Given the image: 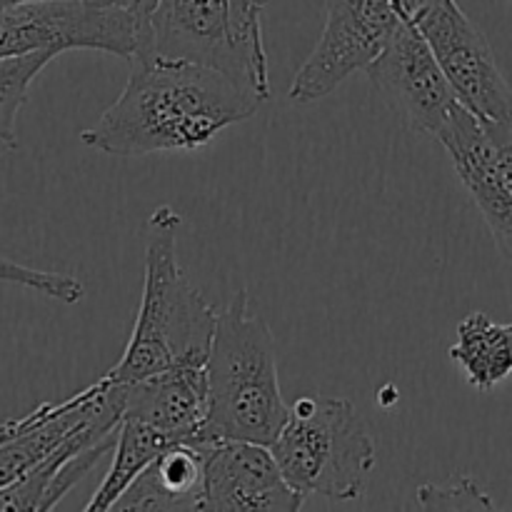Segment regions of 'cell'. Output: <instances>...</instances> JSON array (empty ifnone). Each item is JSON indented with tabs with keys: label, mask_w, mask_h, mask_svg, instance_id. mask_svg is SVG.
Here are the masks:
<instances>
[{
	"label": "cell",
	"mask_w": 512,
	"mask_h": 512,
	"mask_svg": "<svg viewBox=\"0 0 512 512\" xmlns=\"http://www.w3.org/2000/svg\"><path fill=\"white\" fill-rule=\"evenodd\" d=\"M265 103L223 70L163 58H133L125 90L80 133L88 148L118 158L193 153Z\"/></svg>",
	"instance_id": "obj_1"
},
{
	"label": "cell",
	"mask_w": 512,
	"mask_h": 512,
	"mask_svg": "<svg viewBox=\"0 0 512 512\" xmlns=\"http://www.w3.org/2000/svg\"><path fill=\"white\" fill-rule=\"evenodd\" d=\"M180 223L183 218L170 205H160L145 225L143 295L123 358L105 373L113 383H135L173 365L208 360L218 310L183 275Z\"/></svg>",
	"instance_id": "obj_2"
},
{
	"label": "cell",
	"mask_w": 512,
	"mask_h": 512,
	"mask_svg": "<svg viewBox=\"0 0 512 512\" xmlns=\"http://www.w3.org/2000/svg\"><path fill=\"white\" fill-rule=\"evenodd\" d=\"M205 370L208 420L195 438L273 445L290 405L280 393L273 333L255 313L248 290H238L218 313Z\"/></svg>",
	"instance_id": "obj_3"
},
{
	"label": "cell",
	"mask_w": 512,
	"mask_h": 512,
	"mask_svg": "<svg viewBox=\"0 0 512 512\" xmlns=\"http://www.w3.org/2000/svg\"><path fill=\"white\" fill-rule=\"evenodd\" d=\"M270 450L295 490L335 503L363 498L378 460L373 435L353 403L328 395L295 400Z\"/></svg>",
	"instance_id": "obj_4"
},
{
	"label": "cell",
	"mask_w": 512,
	"mask_h": 512,
	"mask_svg": "<svg viewBox=\"0 0 512 512\" xmlns=\"http://www.w3.org/2000/svg\"><path fill=\"white\" fill-rule=\"evenodd\" d=\"M133 58L208 65L270 98L268 60L243 48L235 35L230 0H160L140 30Z\"/></svg>",
	"instance_id": "obj_5"
},
{
	"label": "cell",
	"mask_w": 512,
	"mask_h": 512,
	"mask_svg": "<svg viewBox=\"0 0 512 512\" xmlns=\"http://www.w3.org/2000/svg\"><path fill=\"white\" fill-rule=\"evenodd\" d=\"M420 0H325V28L290 83L293 103L333 93L355 70H365L393 35L410 23Z\"/></svg>",
	"instance_id": "obj_6"
},
{
	"label": "cell",
	"mask_w": 512,
	"mask_h": 512,
	"mask_svg": "<svg viewBox=\"0 0 512 512\" xmlns=\"http://www.w3.org/2000/svg\"><path fill=\"white\" fill-rule=\"evenodd\" d=\"M138 23L110 0H45L0 8V60L35 50H103L133 58Z\"/></svg>",
	"instance_id": "obj_7"
},
{
	"label": "cell",
	"mask_w": 512,
	"mask_h": 512,
	"mask_svg": "<svg viewBox=\"0 0 512 512\" xmlns=\"http://www.w3.org/2000/svg\"><path fill=\"white\" fill-rule=\"evenodd\" d=\"M413 23L428 40L460 105L480 123L512 120V88L485 35L455 0H420Z\"/></svg>",
	"instance_id": "obj_8"
},
{
	"label": "cell",
	"mask_w": 512,
	"mask_h": 512,
	"mask_svg": "<svg viewBox=\"0 0 512 512\" xmlns=\"http://www.w3.org/2000/svg\"><path fill=\"white\" fill-rule=\"evenodd\" d=\"M370 83L393 103L413 130L438 138L460 100L415 23H405L368 65Z\"/></svg>",
	"instance_id": "obj_9"
},
{
	"label": "cell",
	"mask_w": 512,
	"mask_h": 512,
	"mask_svg": "<svg viewBox=\"0 0 512 512\" xmlns=\"http://www.w3.org/2000/svg\"><path fill=\"white\" fill-rule=\"evenodd\" d=\"M303 503L305 495L288 483L270 445L220 440L208 448L203 510L293 512Z\"/></svg>",
	"instance_id": "obj_10"
},
{
	"label": "cell",
	"mask_w": 512,
	"mask_h": 512,
	"mask_svg": "<svg viewBox=\"0 0 512 512\" xmlns=\"http://www.w3.org/2000/svg\"><path fill=\"white\" fill-rule=\"evenodd\" d=\"M455 173L483 213L500 255L512 265V190L503 180L485 125L460 105L438 135Z\"/></svg>",
	"instance_id": "obj_11"
},
{
	"label": "cell",
	"mask_w": 512,
	"mask_h": 512,
	"mask_svg": "<svg viewBox=\"0 0 512 512\" xmlns=\"http://www.w3.org/2000/svg\"><path fill=\"white\" fill-rule=\"evenodd\" d=\"M115 398V383L103 375L98 383L80 390L63 403H43L33 408L28 425L0 443V490L53 455L70 435L83 430L108 410Z\"/></svg>",
	"instance_id": "obj_12"
},
{
	"label": "cell",
	"mask_w": 512,
	"mask_h": 512,
	"mask_svg": "<svg viewBox=\"0 0 512 512\" xmlns=\"http://www.w3.org/2000/svg\"><path fill=\"white\" fill-rule=\"evenodd\" d=\"M123 418L140 420L170 438L190 440L208 420V370L185 363L120 385Z\"/></svg>",
	"instance_id": "obj_13"
},
{
	"label": "cell",
	"mask_w": 512,
	"mask_h": 512,
	"mask_svg": "<svg viewBox=\"0 0 512 512\" xmlns=\"http://www.w3.org/2000/svg\"><path fill=\"white\" fill-rule=\"evenodd\" d=\"M210 445L198 438L170 445L130 483L113 510H203Z\"/></svg>",
	"instance_id": "obj_14"
},
{
	"label": "cell",
	"mask_w": 512,
	"mask_h": 512,
	"mask_svg": "<svg viewBox=\"0 0 512 512\" xmlns=\"http://www.w3.org/2000/svg\"><path fill=\"white\" fill-rule=\"evenodd\" d=\"M463 370L470 388L493 393L512 375V323H495L483 310H473L458 325V340L448 350Z\"/></svg>",
	"instance_id": "obj_15"
},
{
	"label": "cell",
	"mask_w": 512,
	"mask_h": 512,
	"mask_svg": "<svg viewBox=\"0 0 512 512\" xmlns=\"http://www.w3.org/2000/svg\"><path fill=\"white\" fill-rule=\"evenodd\" d=\"M175 443H178V440L170 438L163 430L153 428V425H145L133 418L120 420L113 465H110L108 475H105L103 483H100L98 490L93 493V498L88 500L85 510H113L120 495L130 488V483H133V480L138 478L163 450H168L170 445Z\"/></svg>",
	"instance_id": "obj_16"
},
{
	"label": "cell",
	"mask_w": 512,
	"mask_h": 512,
	"mask_svg": "<svg viewBox=\"0 0 512 512\" xmlns=\"http://www.w3.org/2000/svg\"><path fill=\"white\" fill-rule=\"evenodd\" d=\"M58 58L53 50H35L28 55L0 60V143L15 148L18 145V113L28 100L33 80L43 73L50 60Z\"/></svg>",
	"instance_id": "obj_17"
},
{
	"label": "cell",
	"mask_w": 512,
	"mask_h": 512,
	"mask_svg": "<svg viewBox=\"0 0 512 512\" xmlns=\"http://www.w3.org/2000/svg\"><path fill=\"white\" fill-rule=\"evenodd\" d=\"M0 283L5 285H20V288L35 290L40 295L60 300L65 305H75L83 300L85 288L78 278L65 273H55V270H38L30 265L10 260L0 255Z\"/></svg>",
	"instance_id": "obj_18"
},
{
	"label": "cell",
	"mask_w": 512,
	"mask_h": 512,
	"mask_svg": "<svg viewBox=\"0 0 512 512\" xmlns=\"http://www.w3.org/2000/svg\"><path fill=\"white\" fill-rule=\"evenodd\" d=\"M418 505L423 510H493V500L468 475H458L445 485H423Z\"/></svg>",
	"instance_id": "obj_19"
},
{
	"label": "cell",
	"mask_w": 512,
	"mask_h": 512,
	"mask_svg": "<svg viewBox=\"0 0 512 512\" xmlns=\"http://www.w3.org/2000/svg\"><path fill=\"white\" fill-rule=\"evenodd\" d=\"M230 10H233L235 35L243 43V48L250 50L255 58L268 60L263 45V23H260L263 0H230Z\"/></svg>",
	"instance_id": "obj_20"
},
{
	"label": "cell",
	"mask_w": 512,
	"mask_h": 512,
	"mask_svg": "<svg viewBox=\"0 0 512 512\" xmlns=\"http://www.w3.org/2000/svg\"><path fill=\"white\" fill-rule=\"evenodd\" d=\"M483 125L490 143H493L495 148L500 175H503V180L512 190V120H503V123H483Z\"/></svg>",
	"instance_id": "obj_21"
},
{
	"label": "cell",
	"mask_w": 512,
	"mask_h": 512,
	"mask_svg": "<svg viewBox=\"0 0 512 512\" xmlns=\"http://www.w3.org/2000/svg\"><path fill=\"white\" fill-rule=\"evenodd\" d=\"M110 3L118 5V8H123V10H128V13L133 15L135 23H138V35H140V30L148 25L150 15L155 13V8H158L160 0H110Z\"/></svg>",
	"instance_id": "obj_22"
},
{
	"label": "cell",
	"mask_w": 512,
	"mask_h": 512,
	"mask_svg": "<svg viewBox=\"0 0 512 512\" xmlns=\"http://www.w3.org/2000/svg\"><path fill=\"white\" fill-rule=\"evenodd\" d=\"M30 415H33V410H30L28 415H23V418H13V420H5V423H0V443H5L8 438H13L18 430H23L25 425H28Z\"/></svg>",
	"instance_id": "obj_23"
},
{
	"label": "cell",
	"mask_w": 512,
	"mask_h": 512,
	"mask_svg": "<svg viewBox=\"0 0 512 512\" xmlns=\"http://www.w3.org/2000/svg\"><path fill=\"white\" fill-rule=\"evenodd\" d=\"M20 3H45V0H0V8H5V5H20Z\"/></svg>",
	"instance_id": "obj_24"
},
{
	"label": "cell",
	"mask_w": 512,
	"mask_h": 512,
	"mask_svg": "<svg viewBox=\"0 0 512 512\" xmlns=\"http://www.w3.org/2000/svg\"><path fill=\"white\" fill-rule=\"evenodd\" d=\"M510 3H512V0H510Z\"/></svg>",
	"instance_id": "obj_25"
}]
</instances>
